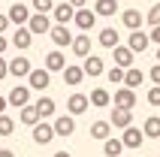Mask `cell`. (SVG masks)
<instances>
[{
    "label": "cell",
    "mask_w": 160,
    "mask_h": 157,
    "mask_svg": "<svg viewBox=\"0 0 160 157\" xmlns=\"http://www.w3.org/2000/svg\"><path fill=\"white\" fill-rule=\"evenodd\" d=\"M27 30H30L33 36H45L48 30H52L48 12H30V18H27Z\"/></svg>",
    "instance_id": "1"
},
{
    "label": "cell",
    "mask_w": 160,
    "mask_h": 157,
    "mask_svg": "<svg viewBox=\"0 0 160 157\" xmlns=\"http://www.w3.org/2000/svg\"><path fill=\"white\" fill-rule=\"evenodd\" d=\"M148 45H151V36L142 33V27H136V30H130V36H127V48L133 54H142L148 52Z\"/></svg>",
    "instance_id": "2"
},
{
    "label": "cell",
    "mask_w": 160,
    "mask_h": 157,
    "mask_svg": "<svg viewBox=\"0 0 160 157\" xmlns=\"http://www.w3.org/2000/svg\"><path fill=\"white\" fill-rule=\"evenodd\" d=\"M72 21H76V27L79 30H94V24H97V12L94 9H88V6H79L76 9V15H72Z\"/></svg>",
    "instance_id": "3"
},
{
    "label": "cell",
    "mask_w": 160,
    "mask_h": 157,
    "mask_svg": "<svg viewBox=\"0 0 160 157\" xmlns=\"http://www.w3.org/2000/svg\"><path fill=\"white\" fill-rule=\"evenodd\" d=\"M27 85H30V91H45V88L52 85V73L45 70V67L30 70V73H27Z\"/></svg>",
    "instance_id": "4"
},
{
    "label": "cell",
    "mask_w": 160,
    "mask_h": 157,
    "mask_svg": "<svg viewBox=\"0 0 160 157\" xmlns=\"http://www.w3.org/2000/svg\"><path fill=\"white\" fill-rule=\"evenodd\" d=\"M54 136H63V139H67V136H72V133H76V115H61V118H54Z\"/></svg>",
    "instance_id": "5"
},
{
    "label": "cell",
    "mask_w": 160,
    "mask_h": 157,
    "mask_svg": "<svg viewBox=\"0 0 160 157\" xmlns=\"http://www.w3.org/2000/svg\"><path fill=\"white\" fill-rule=\"evenodd\" d=\"M112 103L115 106H121V109H136V103H139V100H136V91L133 88H118L115 91V97H112Z\"/></svg>",
    "instance_id": "6"
},
{
    "label": "cell",
    "mask_w": 160,
    "mask_h": 157,
    "mask_svg": "<svg viewBox=\"0 0 160 157\" xmlns=\"http://www.w3.org/2000/svg\"><path fill=\"white\" fill-rule=\"evenodd\" d=\"M48 36H52L54 48H67V45L72 43V33H70V27H67V24H52Z\"/></svg>",
    "instance_id": "7"
},
{
    "label": "cell",
    "mask_w": 160,
    "mask_h": 157,
    "mask_svg": "<svg viewBox=\"0 0 160 157\" xmlns=\"http://www.w3.org/2000/svg\"><path fill=\"white\" fill-rule=\"evenodd\" d=\"M6 103H9V106H18V109L27 106V103H30V85H15L12 91H9Z\"/></svg>",
    "instance_id": "8"
},
{
    "label": "cell",
    "mask_w": 160,
    "mask_h": 157,
    "mask_svg": "<svg viewBox=\"0 0 160 157\" xmlns=\"http://www.w3.org/2000/svg\"><path fill=\"white\" fill-rule=\"evenodd\" d=\"M82 70H85V76H91V78H97V76H103L106 73V63H103V58H97V54H88V58H82Z\"/></svg>",
    "instance_id": "9"
},
{
    "label": "cell",
    "mask_w": 160,
    "mask_h": 157,
    "mask_svg": "<svg viewBox=\"0 0 160 157\" xmlns=\"http://www.w3.org/2000/svg\"><path fill=\"white\" fill-rule=\"evenodd\" d=\"M109 124H112V127H121V130L130 127V124H133V109H121V106H115L112 115H109Z\"/></svg>",
    "instance_id": "10"
},
{
    "label": "cell",
    "mask_w": 160,
    "mask_h": 157,
    "mask_svg": "<svg viewBox=\"0 0 160 157\" xmlns=\"http://www.w3.org/2000/svg\"><path fill=\"white\" fill-rule=\"evenodd\" d=\"M9 43L15 45L18 52H24V48H30V45H33V33L27 30V24H18V30L12 33V39H9Z\"/></svg>",
    "instance_id": "11"
},
{
    "label": "cell",
    "mask_w": 160,
    "mask_h": 157,
    "mask_svg": "<svg viewBox=\"0 0 160 157\" xmlns=\"http://www.w3.org/2000/svg\"><path fill=\"white\" fill-rule=\"evenodd\" d=\"M121 142H124V148H142V142H145V133L139 130V127H124V136H121Z\"/></svg>",
    "instance_id": "12"
},
{
    "label": "cell",
    "mask_w": 160,
    "mask_h": 157,
    "mask_svg": "<svg viewBox=\"0 0 160 157\" xmlns=\"http://www.w3.org/2000/svg\"><path fill=\"white\" fill-rule=\"evenodd\" d=\"M52 15H54V21H58V24H70L72 15H76V6H72L70 0H67V3H54Z\"/></svg>",
    "instance_id": "13"
},
{
    "label": "cell",
    "mask_w": 160,
    "mask_h": 157,
    "mask_svg": "<svg viewBox=\"0 0 160 157\" xmlns=\"http://www.w3.org/2000/svg\"><path fill=\"white\" fill-rule=\"evenodd\" d=\"M88 106H91V100L85 94H70V100H67V112H70V115H85Z\"/></svg>",
    "instance_id": "14"
},
{
    "label": "cell",
    "mask_w": 160,
    "mask_h": 157,
    "mask_svg": "<svg viewBox=\"0 0 160 157\" xmlns=\"http://www.w3.org/2000/svg\"><path fill=\"white\" fill-rule=\"evenodd\" d=\"M52 139H54V127H52V124H39V121H36L33 124V142H36V145H48Z\"/></svg>",
    "instance_id": "15"
},
{
    "label": "cell",
    "mask_w": 160,
    "mask_h": 157,
    "mask_svg": "<svg viewBox=\"0 0 160 157\" xmlns=\"http://www.w3.org/2000/svg\"><path fill=\"white\" fill-rule=\"evenodd\" d=\"M6 15H9V24H27V18H30V9H27L24 3H12Z\"/></svg>",
    "instance_id": "16"
},
{
    "label": "cell",
    "mask_w": 160,
    "mask_h": 157,
    "mask_svg": "<svg viewBox=\"0 0 160 157\" xmlns=\"http://www.w3.org/2000/svg\"><path fill=\"white\" fill-rule=\"evenodd\" d=\"M70 48H72L76 58H88V54H91V36H85V30H82V36H72Z\"/></svg>",
    "instance_id": "17"
},
{
    "label": "cell",
    "mask_w": 160,
    "mask_h": 157,
    "mask_svg": "<svg viewBox=\"0 0 160 157\" xmlns=\"http://www.w3.org/2000/svg\"><path fill=\"white\" fill-rule=\"evenodd\" d=\"M63 67H67V58H63L61 48H54V52L45 54V70H48V73H61Z\"/></svg>",
    "instance_id": "18"
},
{
    "label": "cell",
    "mask_w": 160,
    "mask_h": 157,
    "mask_svg": "<svg viewBox=\"0 0 160 157\" xmlns=\"http://www.w3.org/2000/svg\"><path fill=\"white\" fill-rule=\"evenodd\" d=\"M30 70H33L30 61L21 58V54H18L15 61H9V76H15V78H27V73H30Z\"/></svg>",
    "instance_id": "19"
},
{
    "label": "cell",
    "mask_w": 160,
    "mask_h": 157,
    "mask_svg": "<svg viewBox=\"0 0 160 157\" xmlns=\"http://www.w3.org/2000/svg\"><path fill=\"white\" fill-rule=\"evenodd\" d=\"M121 21H124L127 30H136V27H142L145 15L139 12V9H124V12H121Z\"/></svg>",
    "instance_id": "20"
},
{
    "label": "cell",
    "mask_w": 160,
    "mask_h": 157,
    "mask_svg": "<svg viewBox=\"0 0 160 157\" xmlns=\"http://www.w3.org/2000/svg\"><path fill=\"white\" fill-rule=\"evenodd\" d=\"M18 121L24 124V127H33V124H36V121H42V118H39V112H36V106H33V103H27V106H21Z\"/></svg>",
    "instance_id": "21"
},
{
    "label": "cell",
    "mask_w": 160,
    "mask_h": 157,
    "mask_svg": "<svg viewBox=\"0 0 160 157\" xmlns=\"http://www.w3.org/2000/svg\"><path fill=\"white\" fill-rule=\"evenodd\" d=\"M142 82H145V73L139 70V67H127V70H124V85L127 88H133V91H136Z\"/></svg>",
    "instance_id": "22"
},
{
    "label": "cell",
    "mask_w": 160,
    "mask_h": 157,
    "mask_svg": "<svg viewBox=\"0 0 160 157\" xmlns=\"http://www.w3.org/2000/svg\"><path fill=\"white\" fill-rule=\"evenodd\" d=\"M88 100H91V106H97V109H106V106L112 103V94H109L106 88H94Z\"/></svg>",
    "instance_id": "23"
},
{
    "label": "cell",
    "mask_w": 160,
    "mask_h": 157,
    "mask_svg": "<svg viewBox=\"0 0 160 157\" xmlns=\"http://www.w3.org/2000/svg\"><path fill=\"white\" fill-rule=\"evenodd\" d=\"M112 54H115V63L118 67H133V52H130V48H127V45H115V48H112Z\"/></svg>",
    "instance_id": "24"
},
{
    "label": "cell",
    "mask_w": 160,
    "mask_h": 157,
    "mask_svg": "<svg viewBox=\"0 0 160 157\" xmlns=\"http://www.w3.org/2000/svg\"><path fill=\"white\" fill-rule=\"evenodd\" d=\"M142 133H145V139H160V115H151V118H145Z\"/></svg>",
    "instance_id": "25"
},
{
    "label": "cell",
    "mask_w": 160,
    "mask_h": 157,
    "mask_svg": "<svg viewBox=\"0 0 160 157\" xmlns=\"http://www.w3.org/2000/svg\"><path fill=\"white\" fill-rule=\"evenodd\" d=\"M97 43L103 45V48H115V45H118V30H115V27H103L100 36H97Z\"/></svg>",
    "instance_id": "26"
},
{
    "label": "cell",
    "mask_w": 160,
    "mask_h": 157,
    "mask_svg": "<svg viewBox=\"0 0 160 157\" xmlns=\"http://www.w3.org/2000/svg\"><path fill=\"white\" fill-rule=\"evenodd\" d=\"M61 73H63V82H67V85H82V78H85V70H82V67H70V63H67Z\"/></svg>",
    "instance_id": "27"
},
{
    "label": "cell",
    "mask_w": 160,
    "mask_h": 157,
    "mask_svg": "<svg viewBox=\"0 0 160 157\" xmlns=\"http://www.w3.org/2000/svg\"><path fill=\"white\" fill-rule=\"evenodd\" d=\"M33 106H36V112H39V118H52V115H54V109H58L52 97H39Z\"/></svg>",
    "instance_id": "28"
},
{
    "label": "cell",
    "mask_w": 160,
    "mask_h": 157,
    "mask_svg": "<svg viewBox=\"0 0 160 157\" xmlns=\"http://www.w3.org/2000/svg\"><path fill=\"white\" fill-rule=\"evenodd\" d=\"M91 136H94V139H109V136H112V124L109 121H94L91 124Z\"/></svg>",
    "instance_id": "29"
},
{
    "label": "cell",
    "mask_w": 160,
    "mask_h": 157,
    "mask_svg": "<svg viewBox=\"0 0 160 157\" xmlns=\"http://www.w3.org/2000/svg\"><path fill=\"white\" fill-rule=\"evenodd\" d=\"M103 151H106V157H121V151H124V142L121 139H103Z\"/></svg>",
    "instance_id": "30"
},
{
    "label": "cell",
    "mask_w": 160,
    "mask_h": 157,
    "mask_svg": "<svg viewBox=\"0 0 160 157\" xmlns=\"http://www.w3.org/2000/svg\"><path fill=\"white\" fill-rule=\"evenodd\" d=\"M94 12H97V15H115V12H121V9H118V0H97Z\"/></svg>",
    "instance_id": "31"
},
{
    "label": "cell",
    "mask_w": 160,
    "mask_h": 157,
    "mask_svg": "<svg viewBox=\"0 0 160 157\" xmlns=\"http://www.w3.org/2000/svg\"><path fill=\"white\" fill-rule=\"evenodd\" d=\"M106 78L112 82V85H124V67H112V70H106Z\"/></svg>",
    "instance_id": "32"
},
{
    "label": "cell",
    "mask_w": 160,
    "mask_h": 157,
    "mask_svg": "<svg viewBox=\"0 0 160 157\" xmlns=\"http://www.w3.org/2000/svg\"><path fill=\"white\" fill-rule=\"evenodd\" d=\"M12 130H15V121L9 115H0V136H12Z\"/></svg>",
    "instance_id": "33"
},
{
    "label": "cell",
    "mask_w": 160,
    "mask_h": 157,
    "mask_svg": "<svg viewBox=\"0 0 160 157\" xmlns=\"http://www.w3.org/2000/svg\"><path fill=\"white\" fill-rule=\"evenodd\" d=\"M148 24H160V0H154V6L148 9V15H145Z\"/></svg>",
    "instance_id": "34"
},
{
    "label": "cell",
    "mask_w": 160,
    "mask_h": 157,
    "mask_svg": "<svg viewBox=\"0 0 160 157\" xmlns=\"http://www.w3.org/2000/svg\"><path fill=\"white\" fill-rule=\"evenodd\" d=\"M30 6H33L36 12H52V9H54V3H52V0H33Z\"/></svg>",
    "instance_id": "35"
},
{
    "label": "cell",
    "mask_w": 160,
    "mask_h": 157,
    "mask_svg": "<svg viewBox=\"0 0 160 157\" xmlns=\"http://www.w3.org/2000/svg\"><path fill=\"white\" fill-rule=\"evenodd\" d=\"M148 103H151V106H160V85H151V88H148Z\"/></svg>",
    "instance_id": "36"
},
{
    "label": "cell",
    "mask_w": 160,
    "mask_h": 157,
    "mask_svg": "<svg viewBox=\"0 0 160 157\" xmlns=\"http://www.w3.org/2000/svg\"><path fill=\"white\" fill-rule=\"evenodd\" d=\"M148 78H151L154 85H160V63H154V67H151V73H148Z\"/></svg>",
    "instance_id": "37"
},
{
    "label": "cell",
    "mask_w": 160,
    "mask_h": 157,
    "mask_svg": "<svg viewBox=\"0 0 160 157\" xmlns=\"http://www.w3.org/2000/svg\"><path fill=\"white\" fill-rule=\"evenodd\" d=\"M148 36H151V43L160 45V24H151V33H148Z\"/></svg>",
    "instance_id": "38"
},
{
    "label": "cell",
    "mask_w": 160,
    "mask_h": 157,
    "mask_svg": "<svg viewBox=\"0 0 160 157\" xmlns=\"http://www.w3.org/2000/svg\"><path fill=\"white\" fill-rule=\"evenodd\" d=\"M9 76V61H3V54H0V78Z\"/></svg>",
    "instance_id": "39"
},
{
    "label": "cell",
    "mask_w": 160,
    "mask_h": 157,
    "mask_svg": "<svg viewBox=\"0 0 160 157\" xmlns=\"http://www.w3.org/2000/svg\"><path fill=\"white\" fill-rule=\"evenodd\" d=\"M6 27H9V15H6V12H0V33H3Z\"/></svg>",
    "instance_id": "40"
},
{
    "label": "cell",
    "mask_w": 160,
    "mask_h": 157,
    "mask_svg": "<svg viewBox=\"0 0 160 157\" xmlns=\"http://www.w3.org/2000/svg\"><path fill=\"white\" fill-rule=\"evenodd\" d=\"M6 48H9V39H6V36H3V33H0V54L6 52Z\"/></svg>",
    "instance_id": "41"
},
{
    "label": "cell",
    "mask_w": 160,
    "mask_h": 157,
    "mask_svg": "<svg viewBox=\"0 0 160 157\" xmlns=\"http://www.w3.org/2000/svg\"><path fill=\"white\" fill-rule=\"evenodd\" d=\"M6 106H9V103H6V97H0V115L6 112Z\"/></svg>",
    "instance_id": "42"
},
{
    "label": "cell",
    "mask_w": 160,
    "mask_h": 157,
    "mask_svg": "<svg viewBox=\"0 0 160 157\" xmlns=\"http://www.w3.org/2000/svg\"><path fill=\"white\" fill-rule=\"evenodd\" d=\"M0 157H15V154H12L9 148H0Z\"/></svg>",
    "instance_id": "43"
},
{
    "label": "cell",
    "mask_w": 160,
    "mask_h": 157,
    "mask_svg": "<svg viewBox=\"0 0 160 157\" xmlns=\"http://www.w3.org/2000/svg\"><path fill=\"white\" fill-rule=\"evenodd\" d=\"M70 3H72V6H76V9H79V6H85L88 0H70Z\"/></svg>",
    "instance_id": "44"
},
{
    "label": "cell",
    "mask_w": 160,
    "mask_h": 157,
    "mask_svg": "<svg viewBox=\"0 0 160 157\" xmlns=\"http://www.w3.org/2000/svg\"><path fill=\"white\" fill-rule=\"evenodd\" d=\"M54 157H70V151H54Z\"/></svg>",
    "instance_id": "45"
},
{
    "label": "cell",
    "mask_w": 160,
    "mask_h": 157,
    "mask_svg": "<svg viewBox=\"0 0 160 157\" xmlns=\"http://www.w3.org/2000/svg\"><path fill=\"white\" fill-rule=\"evenodd\" d=\"M157 63H160V48H157Z\"/></svg>",
    "instance_id": "46"
},
{
    "label": "cell",
    "mask_w": 160,
    "mask_h": 157,
    "mask_svg": "<svg viewBox=\"0 0 160 157\" xmlns=\"http://www.w3.org/2000/svg\"><path fill=\"white\" fill-rule=\"evenodd\" d=\"M151 3H154V0H151Z\"/></svg>",
    "instance_id": "47"
}]
</instances>
